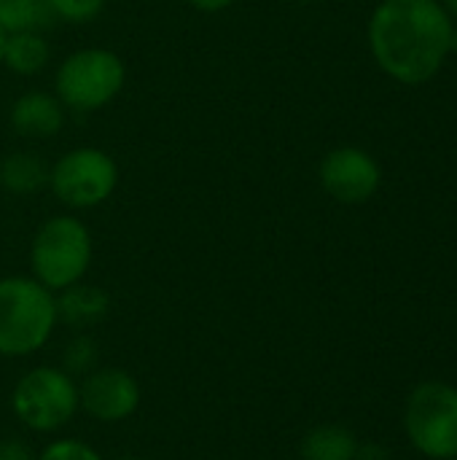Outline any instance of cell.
I'll use <instances>...</instances> for the list:
<instances>
[{"mask_svg":"<svg viewBox=\"0 0 457 460\" xmlns=\"http://www.w3.org/2000/svg\"><path fill=\"white\" fill-rule=\"evenodd\" d=\"M453 16L439 0H382L369 19V49L396 81H431L453 51Z\"/></svg>","mask_w":457,"mask_h":460,"instance_id":"cell-1","label":"cell"},{"mask_svg":"<svg viewBox=\"0 0 457 460\" xmlns=\"http://www.w3.org/2000/svg\"><path fill=\"white\" fill-rule=\"evenodd\" d=\"M59 323L57 296L35 278H0V356L19 358L40 350Z\"/></svg>","mask_w":457,"mask_h":460,"instance_id":"cell-2","label":"cell"},{"mask_svg":"<svg viewBox=\"0 0 457 460\" xmlns=\"http://www.w3.org/2000/svg\"><path fill=\"white\" fill-rule=\"evenodd\" d=\"M92 264L89 226L75 216H51L30 243L32 278L48 291H65L83 280Z\"/></svg>","mask_w":457,"mask_h":460,"instance_id":"cell-3","label":"cell"},{"mask_svg":"<svg viewBox=\"0 0 457 460\" xmlns=\"http://www.w3.org/2000/svg\"><path fill=\"white\" fill-rule=\"evenodd\" d=\"M127 84V65L110 49H78L54 73V94L67 111L92 113L113 102Z\"/></svg>","mask_w":457,"mask_h":460,"instance_id":"cell-4","label":"cell"},{"mask_svg":"<svg viewBox=\"0 0 457 460\" xmlns=\"http://www.w3.org/2000/svg\"><path fill=\"white\" fill-rule=\"evenodd\" d=\"M11 410L35 434L59 431L81 410L78 385L59 367H35L13 385Z\"/></svg>","mask_w":457,"mask_h":460,"instance_id":"cell-5","label":"cell"},{"mask_svg":"<svg viewBox=\"0 0 457 460\" xmlns=\"http://www.w3.org/2000/svg\"><path fill=\"white\" fill-rule=\"evenodd\" d=\"M404 429L412 447L426 458H457V388L444 383L417 385L407 399Z\"/></svg>","mask_w":457,"mask_h":460,"instance_id":"cell-6","label":"cell"},{"mask_svg":"<svg viewBox=\"0 0 457 460\" xmlns=\"http://www.w3.org/2000/svg\"><path fill=\"white\" fill-rule=\"evenodd\" d=\"M116 186V159L94 146L73 148L48 167V189L70 210H92L102 205L105 199H110Z\"/></svg>","mask_w":457,"mask_h":460,"instance_id":"cell-7","label":"cell"},{"mask_svg":"<svg viewBox=\"0 0 457 460\" xmlns=\"http://www.w3.org/2000/svg\"><path fill=\"white\" fill-rule=\"evenodd\" d=\"M318 175L326 194L342 205L369 202L382 186L380 162L358 146H339L329 151L321 162Z\"/></svg>","mask_w":457,"mask_h":460,"instance_id":"cell-8","label":"cell"},{"mask_svg":"<svg viewBox=\"0 0 457 460\" xmlns=\"http://www.w3.org/2000/svg\"><path fill=\"white\" fill-rule=\"evenodd\" d=\"M81 410L100 423H121L140 407V385L127 369H94L78 385Z\"/></svg>","mask_w":457,"mask_h":460,"instance_id":"cell-9","label":"cell"},{"mask_svg":"<svg viewBox=\"0 0 457 460\" xmlns=\"http://www.w3.org/2000/svg\"><path fill=\"white\" fill-rule=\"evenodd\" d=\"M65 105L48 92H24L11 105V127L22 137H54L65 127Z\"/></svg>","mask_w":457,"mask_h":460,"instance_id":"cell-10","label":"cell"},{"mask_svg":"<svg viewBox=\"0 0 457 460\" xmlns=\"http://www.w3.org/2000/svg\"><path fill=\"white\" fill-rule=\"evenodd\" d=\"M110 313V296L100 286L75 283L57 296V315L73 329H89Z\"/></svg>","mask_w":457,"mask_h":460,"instance_id":"cell-11","label":"cell"},{"mask_svg":"<svg viewBox=\"0 0 457 460\" xmlns=\"http://www.w3.org/2000/svg\"><path fill=\"white\" fill-rule=\"evenodd\" d=\"M0 186L16 197H32L48 186V164L27 151H11L0 159Z\"/></svg>","mask_w":457,"mask_h":460,"instance_id":"cell-12","label":"cell"},{"mask_svg":"<svg viewBox=\"0 0 457 460\" xmlns=\"http://www.w3.org/2000/svg\"><path fill=\"white\" fill-rule=\"evenodd\" d=\"M51 49L43 32H8L3 65L16 75H38L48 65Z\"/></svg>","mask_w":457,"mask_h":460,"instance_id":"cell-13","label":"cell"},{"mask_svg":"<svg viewBox=\"0 0 457 460\" xmlns=\"http://www.w3.org/2000/svg\"><path fill=\"white\" fill-rule=\"evenodd\" d=\"M358 439L345 426H318L302 439L304 460H356Z\"/></svg>","mask_w":457,"mask_h":460,"instance_id":"cell-14","label":"cell"},{"mask_svg":"<svg viewBox=\"0 0 457 460\" xmlns=\"http://www.w3.org/2000/svg\"><path fill=\"white\" fill-rule=\"evenodd\" d=\"M54 22L48 0H0V27L5 32H46Z\"/></svg>","mask_w":457,"mask_h":460,"instance_id":"cell-15","label":"cell"},{"mask_svg":"<svg viewBox=\"0 0 457 460\" xmlns=\"http://www.w3.org/2000/svg\"><path fill=\"white\" fill-rule=\"evenodd\" d=\"M97 356H100L97 342L92 337L81 334V337H75V340H70L65 345V353H62V364L65 367L62 369L67 375H89V372H94Z\"/></svg>","mask_w":457,"mask_h":460,"instance_id":"cell-16","label":"cell"},{"mask_svg":"<svg viewBox=\"0 0 457 460\" xmlns=\"http://www.w3.org/2000/svg\"><path fill=\"white\" fill-rule=\"evenodd\" d=\"M48 5L57 19L70 24H86L102 13L105 0H48Z\"/></svg>","mask_w":457,"mask_h":460,"instance_id":"cell-17","label":"cell"},{"mask_svg":"<svg viewBox=\"0 0 457 460\" xmlns=\"http://www.w3.org/2000/svg\"><path fill=\"white\" fill-rule=\"evenodd\" d=\"M35 460H102V456L81 439H57L46 445Z\"/></svg>","mask_w":457,"mask_h":460,"instance_id":"cell-18","label":"cell"},{"mask_svg":"<svg viewBox=\"0 0 457 460\" xmlns=\"http://www.w3.org/2000/svg\"><path fill=\"white\" fill-rule=\"evenodd\" d=\"M0 460H35L30 447L19 439H8L0 445Z\"/></svg>","mask_w":457,"mask_h":460,"instance_id":"cell-19","label":"cell"},{"mask_svg":"<svg viewBox=\"0 0 457 460\" xmlns=\"http://www.w3.org/2000/svg\"><path fill=\"white\" fill-rule=\"evenodd\" d=\"M356 460H391V453H388V447H382L377 442H366V445L358 442Z\"/></svg>","mask_w":457,"mask_h":460,"instance_id":"cell-20","label":"cell"},{"mask_svg":"<svg viewBox=\"0 0 457 460\" xmlns=\"http://www.w3.org/2000/svg\"><path fill=\"white\" fill-rule=\"evenodd\" d=\"M191 8H197V11H202V13H218V11H226V8H232L237 0H186Z\"/></svg>","mask_w":457,"mask_h":460,"instance_id":"cell-21","label":"cell"},{"mask_svg":"<svg viewBox=\"0 0 457 460\" xmlns=\"http://www.w3.org/2000/svg\"><path fill=\"white\" fill-rule=\"evenodd\" d=\"M439 3L447 8V13H450V16H457V0H439Z\"/></svg>","mask_w":457,"mask_h":460,"instance_id":"cell-22","label":"cell"},{"mask_svg":"<svg viewBox=\"0 0 457 460\" xmlns=\"http://www.w3.org/2000/svg\"><path fill=\"white\" fill-rule=\"evenodd\" d=\"M5 38H8V32L0 27V65H3V49H5Z\"/></svg>","mask_w":457,"mask_h":460,"instance_id":"cell-23","label":"cell"},{"mask_svg":"<svg viewBox=\"0 0 457 460\" xmlns=\"http://www.w3.org/2000/svg\"><path fill=\"white\" fill-rule=\"evenodd\" d=\"M453 51H457V27L453 30Z\"/></svg>","mask_w":457,"mask_h":460,"instance_id":"cell-24","label":"cell"},{"mask_svg":"<svg viewBox=\"0 0 457 460\" xmlns=\"http://www.w3.org/2000/svg\"><path fill=\"white\" fill-rule=\"evenodd\" d=\"M116 460H145V458H137V456H121V458Z\"/></svg>","mask_w":457,"mask_h":460,"instance_id":"cell-25","label":"cell"},{"mask_svg":"<svg viewBox=\"0 0 457 460\" xmlns=\"http://www.w3.org/2000/svg\"><path fill=\"white\" fill-rule=\"evenodd\" d=\"M291 3H315V0H291Z\"/></svg>","mask_w":457,"mask_h":460,"instance_id":"cell-26","label":"cell"}]
</instances>
